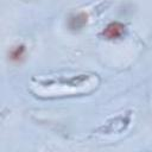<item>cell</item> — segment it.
<instances>
[{"mask_svg":"<svg viewBox=\"0 0 152 152\" xmlns=\"http://www.w3.org/2000/svg\"><path fill=\"white\" fill-rule=\"evenodd\" d=\"M100 80L94 74H80L74 76H59L36 78L31 83V91L39 97H62L83 95L94 91Z\"/></svg>","mask_w":152,"mask_h":152,"instance_id":"1","label":"cell"},{"mask_svg":"<svg viewBox=\"0 0 152 152\" xmlns=\"http://www.w3.org/2000/svg\"><path fill=\"white\" fill-rule=\"evenodd\" d=\"M125 32V25L121 24V23H118V21H114V23H110L108 24L104 30L102 31V36L106 38V39H109V40H113V39H118L120 38Z\"/></svg>","mask_w":152,"mask_h":152,"instance_id":"2","label":"cell"},{"mask_svg":"<svg viewBox=\"0 0 152 152\" xmlns=\"http://www.w3.org/2000/svg\"><path fill=\"white\" fill-rule=\"evenodd\" d=\"M25 52H26V48H25L24 44L15 45L10 51V59L13 63H19V62L23 61V58L25 56Z\"/></svg>","mask_w":152,"mask_h":152,"instance_id":"3","label":"cell"}]
</instances>
